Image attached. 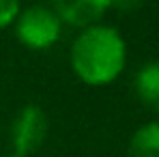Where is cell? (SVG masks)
Returning a JSON list of instances; mask_svg holds the SVG:
<instances>
[{
	"label": "cell",
	"instance_id": "cell-1",
	"mask_svg": "<svg viewBox=\"0 0 159 157\" xmlns=\"http://www.w3.org/2000/svg\"><path fill=\"white\" fill-rule=\"evenodd\" d=\"M127 60V45L112 26L84 28L71 45V67L84 84L103 86L120 76Z\"/></svg>",
	"mask_w": 159,
	"mask_h": 157
},
{
	"label": "cell",
	"instance_id": "cell-2",
	"mask_svg": "<svg viewBox=\"0 0 159 157\" xmlns=\"http://www.w3.org/2000/svg\"><path fill=\"white\" fill-rule=\"evenodd\" d=\"M60 24L52 7L32 4L15 17V37L30 50H48L60 37Z\"/></svg>",
	"mask_w": 159,
	"mask_h": 157
},
{
	"label": "cell",
	"instance_id": "cell-3",
	"mask_svg": "<svg viewBox=\"0 0 159 157\" xmlns=\"http://www.w3.org/2000/svg\"><path fill=\"white\" fill-rule=\"evenodd\" d=\"M50 123L43 108L37 104L24 105L11 125V146L15 157H28L39 151L48 138Z\"/></svg>",
	"mask_w": 159,
	"mask_h": 157
},
{
	"label": "cell",
	"instance_id": "cell-4",
	"mask_svg": "<svg viewBox=\"0 0 159 157\" xmlns=\"http://www.w3.org/2000/svg\"><path fill=\"white\" fill-rule=\"evenodd\" d=\"M110 7H112V2H107V0H69V2L52 4L60 22L84 28H90L95 22H99Z\"/></svg>",
	"mask_w": 159,
	"mask_h": 157
},
{
	"label": "cell",
	"instance_id": "cell-5",
	"mask_svg": "<svg viewBox=\"0 0 159 157\" xmlns=\"http://www.w3.org/2000/svg\"><path fill=\"white\" fill-rule=\"evenodd\" d=\"M133 86H135V95L140 97V101L159 112V60L155 62H146L133 80Z\"/></svg>",
	"mask_w": 159,
	"mask_h": 157
},
{
	"label": "cell",
	"instance_id": "cell-6",
	"mask_svg": "<svg viewBox=\"0 0 159 157\" xmlns=\"http://www.w3.org/2000/svg\"><path fill=\"white\" fill-rule=\"evenodd\" d=\"M127 157H159V123H146L133 131Z\"/></svg>",
	"mask_w": 159,
	"mask_h": 157
},
{
	"label": "cell",
	"instance_id": "cell-7",
	"mask_svg": "<svg viewBox=\"0 0 159 157\" xmlns=\"http://www.w3.org/2000/svg\"><path fill=\"white\" fill-rule=\"evenodd\" d=\"M20 15V4L15 0H0V28L9 26Z\"/></svg>",
	"mask_w": 159,
	"mask_h": 157
},
{
	"label": "cell",
	"instance_id": "cell-8",
	"mask_svg": "<svg viewBox=\"0 0 159 157\" xmlns=\"http://www.w3.org/2000/svg\"><path fill=\"white\" fill-rule=\"evenodd\" d=\"M4 157H15V155H13V153H11V155H4Z\"/></svg>",
	"mask_w": 159,
	"mask_h": 157
}]
</instances>
